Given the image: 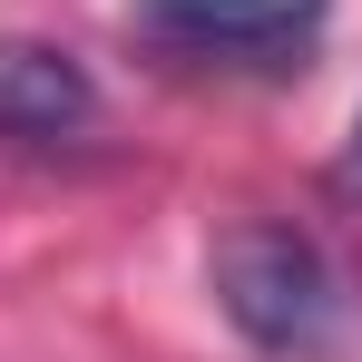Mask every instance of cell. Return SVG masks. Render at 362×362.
<instances>
[{
  "mask_svg": "<svg viewBox=\"0 0 362 362\" xmlns=\"http://www.w3.org/2000/svg\"><path fill=\"white\" fill-rule=\"evenodd\" d=\"M206 284H216V313L274 362L323 353L333 343V313H343L333 255L303 226H274V216H245V226H226L206 245Z\"/></svg>",
  "mask_w": 362,
  "mask_h": 362,
  "instance_id": "obj_1",
  "label": "cell"
},
{
  "mask_svg": "<svg viewBox=\"0 0 362 362\" xmlns=\"http://www.w3.org/2000/svg\"><path fill=\"white\" fill-rule=\"evenodd\" d=\"M333 0H127V30L186 69H294Z\"/></svg>",
  "mask_w": 362,
  "mask_h": 362,
  "instance_id": "obj_2",
  "label": "cell"
},
{
  "mask_svg": "<svg viewBox=\"0 0 362 362\" xmlns=\"http://www.w3.org/2000/svg\"><path fill=\"white\" fill-rule=\"evenodd\" d=\"M98 127V78L59 40H0V137L20 147H69Z\"/></svg>",
  "mask_w": 362,
  "mask_h": 362,
  "instance_id": "obj_3",
  "label": "cell"
},
{
  "mask_svg": "<svg viewBox=\"0 0 362 362\" xmlns=\"http://www.w3.org/2000/svg\"><path fill=\"white\" fill-rule=\"evenodd\" d=\"M333 186H343V196H362V118H353V147H343V167H333Z\"/></svg>",
  "mask_w": 362,
  "mask_h": 362,
  "instance_id": "obj_4",
  "label": "cell"
}]
</instances>
